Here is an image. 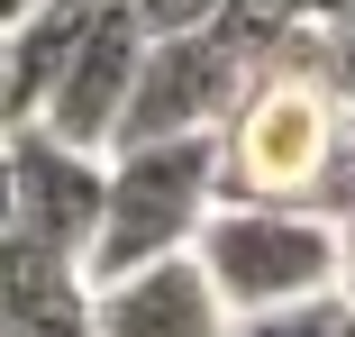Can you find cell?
<instances>
[{"mask_svg": "<svg viewBox=\"0 0 355 337\" xmlns=\"http://www.w3.org/2000/svg\"><path fill=\"white\" fill-rule=\"evenodd\" d=\"M28 10H37V0H0V37H10V28H19Z\"/></svg>", "mask_w": 355, "mask_h": 337, "instance_id": "obj_14", "label": "cell"}, {"mask_svg": "<svg viewBox=\"0 0 355 337\" xmlns=\"http://www.w3.org/2000/svg\"><path fill=\"white\" fill-rule=\"evenodd\" d=\"M137 64H146V28L128 19V0H110L101 28L83 37V55L55 74V92H46L37 128H46L55 146H73V155H110L119 110H128V92H137Z\"/></svg>", "mask_w": 355, "mask_h": 337, "instance_id": "obj_6", "label": "cell"}, {"mask_svg": "<svg viewBox=\"0 0 355 337\" xmlns=\"http://www.w3.org/2000/svg\"><path fill=\"white\" fill-rule=\"evenodd\" d=\"M209 164L219 146L182 137V146H146V155H110V191H101V237L83 255V283H119L146 274L164 255H191L219 191H209Z\"/></svg>", "mask_w": 355, "mask_h": 337, "instance_id": "obj_2", "label": "cell"}, {"mask_svg": "<svg viewBox=\"0 0 355 337\" xmlns=\"http://www.w3.org/2000/svg\"><path fill=\"white\" fill-rule=\"evenodd\" d=\"M10 155V237L83 264L92 237H101V191H110V155H73L55 146L46 128H19V137H0Z\"/></svg>", "mask_w": 355, "mask_h": 337, "instance_id": "obj_5", "label": "cell"}, {"mask_svg": "<svg viewBox=\"0 0 355 337\" xmlns=\"http://www.w3.org/2000/svg\"><path fill=\"white\" fill-rule=\"evenodd\" d=\"M301 19L310 28H337V19H355V0H301Z\"/></svg>", "mask_w": 355, "mask_h": 337, "instance_id": "obj_13", "label": "cell"}, {"mask_svg": "<svg viewBox=\"0 0 355 337\" xmlns=\"http://www.w3.org/2000/svg\"><path fill=\"white\" fill-rule=\"evenodd\" d=\"M246 74L219 37H146V64H137V92L119 110L110 155H146V146H182V137H219L237 110Z\"/></svg>", "mask_w": 355, "mask_h": 337, "instance_id": "obj_4", "label": "cell"}, {"mask_svg": "<svg viewBox=\"0 0 355 337\" xmlns=\"http://www.w3.org/2000/svg\"><path fill=\"white\" fill-rule=\"evenodd\" d=\"M0 337H101L83 264H64L28 237H0Z\"/></svg>", "mask_w": 355, "mask_h": 337, "instance_id": "obj_8", "label": "cell"}, {"mask_svg": "<svg viewBox=\"0 0 355 337\" xmlns=\"http://www.w3.org/2000/svg\"><path fill=\"white\" fill-rule=\"evenodd\" d=\"M228 337H355V292H319V301L264 310V319H228Z\"/></svg>", "mask_w": 355, "mask_h": 337, "instance_id": "obj_9", "label": "cell"}, {"mask_svg": "<svg viewBox=\"0 0 355 337\" xmlns=\"http://www.w3.org/2000/svg\"><path fill=\"white\" fill-rule=\"evenodd\" d=\"M0 237H10V155H0Z\"/></svg>", "mask_w": 355, "mask_h": 337, "instance_id": "obj_15", "label": "cell"}, {"mask_svg": "<svg viewBox=\"0 0 355 337\" xmlns=\"http://www.w3.org/2000/svg\"><path fill=\"white\" fill-rule=\"evenodd\" d=\"M191 264L209 274L228 319H264V310L346 292V255L319 210H209Z\"/></svg>", "mask_w": 355, "mask_h": 337, "instance_id": "obj_3", "label": "cell"}, {"mask_svg": "<svg viewBox=\"0 0 355 337\" xmlns=\"http://www.w3.org/2000/svg\"><path fill=\"white\" fill-rule=\"evenodd\" d=\"M128 19L146 37H200L209 19H219V0H128Z\"/></svg>", "mask_w": 355, "mask_h": 337, "instance_id": "obj_11", "label": "cell"}, {"mask_svg": "<svg viewBox=\"0 0 355 337\" xmlns=\"http://www.w3.org/2000/svg\"><path fill=\"white\" fill-rule=\"evenodd\" d=\"M319 83H328V92H337V110L355 119V19L319 28Z\"/></svg>", "mask_w": 355, "mask_h": 337, "instance_id": "obj_12", "label": "cell"}, {"mask_svg": "<svg viewBox=\"0 0 355 337\" xmlns=\"http://www.w3.org/2000/svg\"><path fill=\"white\" fill-rule=\"evenodd\" d=\"M92 328L101 337H228V310L191 255H164L146 274L92 283Z\"/></svg>", "mask_w": 355, "mask_h": 337, "instance_id": "obj_7", "label": "cell"}, {"mask_svg": "<svg viewBox=\"0 0 355 337\" xmlns=\"http://www.w3.org/2000/svg\"><path fill=\"white\" fill-rule=\"evenodd\" d=\"M319 219H328V237H337V255H346V292H355V128H346L337 173H328V191H319Z\"/></svg>", "mask_w": 355, "mask_h": 337, "instance_id": "obj_10", "label": "cell"}, {"mask_svg": "<svg viewBox=\"0 0 355 337\" xmlns=\"http://www.w3.org/2000/svg\"><path fill=\"white\" fill-rule=\"evenodd\" d=\"M346 128L355 119L319 83V28H310L282 64H264V74L237 92L228 128L209 137V146H219V164H209L219 210H319Z\"/></svg>", "mask_w": 355, "mask_h": 337, "instance_id": "obj_1", "label": "cell"}]
</instances>
